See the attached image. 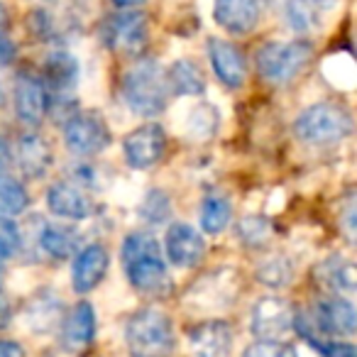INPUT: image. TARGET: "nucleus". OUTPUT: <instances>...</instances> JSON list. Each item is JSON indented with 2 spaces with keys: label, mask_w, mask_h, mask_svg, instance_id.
<instances>
[{
  "label": "nucleus",
  "mask_w": 357,
  "mask_h": 357,
  "mask_svg": "<svg viewBox=\"0 0 357 357\" xmlns=\"http://www.w3.org/2000/svg\"><path fill=\"white\" fill-rule=\"evenodd\" d=\"M125 274L137 291H159L167 284V264L162 259V248L147 233H132L120 248Z\"/></svg>",
  "instance_id": "1"
},
{
  "label": "nucleus",
  "mask_w": 357,
  "mask_h": 357,
  "mask_svg": "<svg viewBox=\"0 0 357 357\" xmlns=\"http://www.w3.org/2000/svg\"><path fill=\"white\" fill-rule=\"evenodd\" d=\"M123 98L128 108L144 118H154L167 108L169 84L164 69L152 59H142L123 76Z\"/></svg>",
  "instance_id": "2"
},
{
  "label": "nucleus",
  "mask_w": 357,
  "mask_h": 357,
  "mask_svg": "<svg viewBox=\"0 0 357 357\" xmlns=\"http://www.w3.org/2000/svg\"><path fill=\"white\" fill-rule=\"evenodd\" d=\"M125 340L132 357H169L174 350L172 318L159 308H142L128 321Z\"/></svg>",
  "instance_id": "3"
},
{
  "label": "nucleus",
  "mask_w": 357,
  "mask_h": 357,
  "mask_svg": "<svg viewBox=\"0 0 357 357\" xmlns=\"http://www.w3.org/2000/svg\"><path fill=\"white\" fill-rule=\"evenodd\" d=\"M294 132L306 144H335L352 132V115L340 103H316L298 113Z\"/></svg>",
  "instance_id": "4"
},
{
  "label": "nucleus",
  "mask_w": 357,
  "mask_h": 357,
  "mask_svg": "<svg viewBox=\"0 0 357 357\" xmlns=\"http://www.w3.org/2000/svg\"><path fill=\"white\" fill-rule=\"evenodd\" d=\"M313 50L308 42H267L257 50L255 61L264 81L284 86L294 81L311 61Z\"/></svg>",
  "instance_id": "5"
},
{
  "label": "nucleus",
  "mask_w": 357,
  "mask_h": 357,
  "mask_svg": "<svg viewBox=\"0 0 357 357\" xmlns=\"http://www.w3.org/2000/svg\"><path fill=\"white\" fill-rule=\"evenodd\" d=\"M105 47L120 54H139L147 45V20L142 13H115L100 27Z\"/></svg>",
  "instance_id": "6"
},
{
  "label": "nucleus",
  "mask_w": 357,
  "mask_h": 357,
  "mask_svg": "<svg viewBox=\"0 0 357 357\" xmlns=\"http://www.w3.org/2000/svg\"><path fill=\"white\" fill-rule=\"evenodd\" d=\"M66 147L79 157H93L110 144V130L103 118L93 113H79L64 125Z\"/></svg>",
  "instance_id": "7"
},
{
  "label": "nucleus",
  "mask_w": 357,
  "mask_h": 357,
  "mask_svg": "<svg viewBox=\"0 0 357 357\" xmlns=\"http://www.w3.org/2000/svg\"><path fill=\"white\" fill-rule=\"evenodd\" d=\"M294 318H296V313H294L291 303L284 301L282 296H267L259 298L252 306L250 328L259 340H277L291 331Z\"/></svg>",
  "instance_id": "8"
},
{
  "label": "nucleus",
  "mask_w": 357,
  "mask_h": 357,
  "mask_svg": "<svg viewBox=\"0 0 357 357\" xmlns=\"http://www.w3.org/2000/svg\"><path fill=\"white\" fill-rule=\"evenodd\" d=\"M164 149H167V135H164L162 125H157V123L139 125V128L132 130L123 142L125 162L132 169L154 167V164L162 159Z\"/></svg>",
  "instance_id": "9"
},
{
  "label": "nucleus",
  "mask_w": 357,
  "mask_h": 357,
  "mask_svg": "<svg viewBox=\"0 0 357 357\" xmlns=\"http://www.w3.org/2000/svg\"><path fill=\"white\" fill-rule=\"evenodd\" d=\"M108 250L103 245L93 243L86 245L84 250L76 252L74 267H71V284H74L76 294H89L98 287L105 279V272H108Z\"/></svg>",
  "instance_id": "10"
},
{
  "label": "nucleus",
  "mask_w": 357,
  "mask_h": 357,
  "mask_svg": "<svg viewBox=\"0 0 357 357\" xmlns=\"http://www.w3.org/2000/svg\"><path fill=\"white\" fill-rule=\"evenodd\" d=\"M189 345L194 357H228L233 347V328L228 321H201L189 331Z\"/></svg>",
  "instance_id": "11"
},
{
  "label": "nucleus",
  "mask_w": 357,
  "mask_h": 357,
  "mask_svg": "<svg viewBox=\"0 0 357 357\" xmlns=\"http://www.w3.org/2000/svg\"><path fill=\"white\" fill-rule=\"evenodd\" d=\"M167 257L176 267H196L204 259L206 243L201 238V233L196 228H191L189 223H174L167 230Z\"/></svg>",
  "instance_id": "12"
},
{
  "label": "nucleus",
  "mask_w": 357,
  "mask_h": 357,
  "mask_svg": "<svg viewBox=\"0 0 357 357\" xmlns=\"http://www.w3.org/2000/svg\"><path fill=\"white\" fill-rule=\"evenodd\" d=\"M208 59L215 76L220 79V84H225L228 89H240L245 84V79H248V61H245V54L235 45H230L225 40H211Z\"/></svg>",
  "instance_id": "13"
},
{
  "label": "nucleus",
  "mask_w": 357,
  "mask_h": 357,
  "mask_svg": "<svg viewBox=\"0 0 357 357\" xmlns=\"http://www.w3.org/2000/svg\"><path fill=\"white\" fill-rule=\"evenodd\" d=\"M15 113L20 118V123L25 125H37L45 120L47 113V91L45 84L40 79L30 74H20L15 81Z\"/></svg>",
  "instance_id": "14"
},
{
  "label": "nucleus",
  "mask_w": 357,
  "mask_h": 357,
  "mask_svg": "<svg viewBox=\"0 0 357 357\" xmlns=\"http://www.w3.org/2000/svg\"><path fill=\"white\" fill-rule=\"evenodd\" d=\"M213 17L230 35H248L259 20V0H215Z\"/></svg>",
  "instance_id": "15"
},
{
  "label": "nucleus",
  "mask_w": 357,
  "mask_h": 357,
  "mask_svg": "<svg viewBox=\"0 0 357 357\" xmlns=\"http://www.w3.org/2000/svg\"><path fill=\"white\" fill-rule=\"evenodd\" d=\"M47 206L54 215L66 220H86L93 211L91 199L69 181H56L47 191Z\"/></svg>",
  "instance_id": "16"
},
{
  "label": "nucleus",
  "mask_w": 357,
  "mask_h": 357,
  "mask_svg": "<svg viewBox=\"0 0 357 357\" xmlns=\"http://www.w3.org/2000/svg\"><path fill=\"white\" fill-rule=\"evenodd\" d=\"M96 335V311L89 301H79L61 321V342L79 352L91 345Z\"/></svg>",
  "instance_id": "17"
},
{
  "label": "nucleus",
  "mask_w": 357,
  "mask_h": 357,
  "mask_svg": "<svg viewBox=\"0 0 357 357\" xmlns=\"http://www.w3.org/2000/svg\"><path fill=\"white\" fill-rule=\"evenodd\" d=\"M316 326L321 328L323 333H333V335H352L355 333V306H352L347 298H328V301H321L316 308V316H313Z\"/></svg>",
  "instance_id": "18"
},
{
  "label": "nucleus",
  "mask_w": 357,
  "mask_h": 357,
  "mask_svg": "<svg viewBox=\"0 0 357 357\" xmlns=\"http://www.w3.org/2000/svg\"><path fill=\"white\" fill-rule=\"evenodd\" d=\"M228 274V269H223V272H213L208 274V277L204 279V282H199L194 289L189 291V301L194 303V306L199 308H223L228 306L230 301H233V272H230V277H225Z\"/></svg>",
  "instance_id": "19"
},
{
  "label": "nucleus",
  "mask_w": 357,
  "mask_h": 357,
  "mask_svg": "<svg viewBox=\"0 0 357 357\" xmlns=\"http://www.w3.org/2000/svg\"><path fill=\"white\" fill-rule=\"evenodd\" d=\"M15 159H17V167H20V172L25 174V176L40 178L52 164V149H50V144L42 137H37V135H25V137H20V142H17Z\"/></svg>",
  "instance_id": "20"
},
{
  "label": "nucleus",
  "mask_w": 357,
  "mask_h": 357,
  "mask_svg": "<svg viewBox=\"0 0 357 357\" xmlns=\"http://www.w3.org/2000/svg\"><path fill=\"white\" fill-rule=\"evenodd\" d=\"M164 74H167L169 91H174V93H178V96H196V93H201L206 86L204 71L191 59H176Z\"/></svg>",
  "instance_id": "21"
},
{
  "label": "nucleus",
  "mask_w": 357,
  "mask_h": 357,
  "mask_svg": "<svg viewBox=\"0 0 357 357\" xmlns=\"http://www.w3.org/2000/svg\"><path fill=\"white\" fill-rule=\"evenodd\" d=\"M318 274H321V282L337 294H352L357 287V269L350 259L331 257L321 264Z\"/></svg>",
  "instance_id": "22"
},
{
  "label": "nucleus",
  "mask_w": 357,
  "mask_h": 357,
  "mask_svg": "<svg viewBox=\"0 0 357 357\" xmlns=\"http://www.w3.org/2000/svg\"><path fill=\"white\" fill-rule=\"evenodd\" d=\"M230 218H233V208L225 196L211 194L201 204V228L208 235H218L228 228Z\"/></svg>",
  "instance_id": "23"
},
{
  "label": "nucleus",
  "mask_w": 357,
  "mask_h": 357,
  "mask_svg": "<svg viewBox=\"0 0 357 357\" xmlns=\"http://www.w3.org/2000/svg\"><path fill=\"white\" fill-rule=\"evenodd\" d=\"M79 235L74 230L64 228V225H47L40 233V245L50 257L64 259L76 255V245H79Z\"/></svg>",
  "instance_id": "24"
},
{
  "label": "nucleus",
  "mask_w": 357,
  "mask_h": 357,
  "mask_svg": "<svg viewBox=\"0 0 357 357\" xmlns=\"http://www.w3.org/2000/svg\"><path fill=\"white\" fill-rule=\"evenodd\" d=\"M76 74H79V66H76L74 56L59 52V54H52L47 61L45 84L54 86V89H69V86H74Z\"/></svg>",
  "instance_id": "25"
},
{
  "label": "nucleus",
  "mask_w": 357,
  "mask_h": 357,
  "mask_svg": "<svg viewBox=\"0 0 357 357\" xmlns=\"http://www.w3.org/2000/svg\"><path fill=\"white\" fill-rule=\"evenodd\" d=\"M27 191L20 181L0 174V215L10 218V215H20L27 208Z\"/></svg>",
  "instance_id": "26"
},
{
  "label": "nucleus",
  "mask_w": 357,
  "mask_h": 357,
  "mask_svg": "<svg viewBox=\"0 0 357 357\" xmlns=\"http://www.w3.org/2000/svg\"><path fill=\"white\" fill-rule=\"evenodd\" d=\"M284 13H287L289 25L296 32H301V35L318 30V13L311 0H287L284 3Z\"/></svg>",
  "instance_id": "27"
},
{
  "label": "nucleus",
  "mask_w": 357,
  "mask_h": 357,
  "mask_svg": "<svg viewBox=\"0 0 357 357\" xmlns=\"http://www.w3.org/2000/svg\"><path fill=\"white\" fill-rule=\"evenodd\" d=\"M257 279L267 287H287L291 282V264L287 257H269L262 262V267L257 269Z\"/></svg>",
  "instance_id": "28"
},
{
  "label": "nucleus",
  "mask_w": 357,
  "mask_h": 357,
  "mask_svg": "<svg viewBox=\"0 0 357 357\" xmlns=\"http://www.w3.org/2000/svg\"><path fill=\"white\" fill-rule=\"evenodd\" d=\"M215 128H218V113H215L211 105L201 103L189 113L186 130H189V135H194V137H201V139L208 137V135L215 132Z\"/></svg>",
  "instance_id": "29"
},
{
  "label": "nucleus",
  "mask_w": 357,
  "mask_h": 357,
  "mask_svg": "<svg viewBox=\"0 0 357 357\" xmlns=\"http://www.w3.org/2000/svg\"><path fill=\"white\" fill-rule=\"evenodd\" d=\"M56 321H59V308H56L54 298H40L27 311V323L35 331H50Z\"/></svg>",
  "instance_id": "30"
},
{
  "label": "nucleus",
  "mask_w": 357,
  "mask_h": 357,
  "mask_svg": "<svg viewBox=\"0 0 357 357\" xmlns=\"http://www.w3.org/2000/svg\"><path fill=\"white\" fill-rule=\"evenodd\" d=\"M269 233H272L269 223L264 218H257V215H248V218H243L238 225L240 240H243L245 245H252V248H259V245L267 243Z\"/></svg>",
  "instance_id": "31"
},
{
  "label": "nucleus",
  "mask_w": 357,
  "mask_h": 357,
  "mask_svg": "<svg viewBox=\"0 0 357 357\" xmlns=\"http://www.w3.org/2000/svg\"><path fill=\"white\" fill-rule=\"evenodd\" d=\"M17 250H20V230L10 218L0 215V257H13Z\"/></svg>",
  "instance_id": "32"
},
{
  "label": "nucleus",
  "mask_w": 357,
  "mask_h": 357,
  "mask_svg": "<svg viewBox=\"0 0 357 357\" xmlns=\"http://www.w3.org/2000/svg\"><path fill=\"white\" fill-rule=\"evenodd\" d=\"M245 357H298L294 347L279 340H257L245 350Z\"/></svg>",
  "instance_id": "33"
},
{
  "label": "nucleus",
  "mask_w": 357,
  "mask_h": 357,
  "mask_svg": "<svg viewBox=\"0 0 357 357\" xmlns=\"http://www.w3.org/2000/svg\"><path fill=\"white\" fill-rule=\"evenodd\" d=\"M142 215L149 223H162V220H167V215H169L167 196L159 194V191H152L142 204Z\"/></svg>",
  "instance_id": "34"
},
{
  "label": "nucleus",
  "mask_w": 357,
  "mask_h": 357,
  "mask_svg": "<svg viewBox=\"0 0 357 357\" xmlns=\"http://www.w3.org/2000/svg\"><path fill=\"white\" fill-rule=\"evenodd\" d=\"M316 350H321L323 357H357L355 345L350 342H316Z\"/></svg>",
  "instance_id": "35"
},
{
  "label": "nucleus",
  "mask_w": 357,
  "mask_h": 357,
  "mask_svg": "<svg viewBox=\"0 0 357 357\" xmlns=\"http://www.w3.org/2000/svg\"><path fill=\"white\" fill-rule=\"evenodd\" d=\"M13 59H15V47H13L10 40H8L6 32H0V66L10 64Z\"/></svg>",
  "instance_id": "36"
},
{
  "label": "nucleus",
  "mask_w": 357,
  "mask_h": 357,
  "mask_svg": "<svg viewBox=\"0 0 357 357\" xmlns=\"http://www.w3.org/2000/svg\"><path fill=\"white\" fill-rule=\"evenodd\" d=\"M0 357H25V350L15 340H0Z\"/></svg>",
  "instance_id": "37"
},
{
  "label": "nucleus",
  "mask_w": 357,
  "mask_h": 357,
  "mask_svg": "<svg viewBox=\"0 0 357 357\" xmlns=\"http://www.w3.org/2000/svg\"><path fill=\"white\" fill-rule=\"evenodd\" d=\"M10 323V301H8V294L0 287V331Z\"/></svg>",
  "instance_id": "38"
},
{
  "label": "nucleus",
  "mask_w": 357,
  "mask_h": 357,
  "mask_svg": "<svg viewBox=\"0 0 357 357\" xmlns=\"http://www.w3.org/2000/svg\"><path fill=\"white\" fill-rule=\"evenodd\" d=\"M8 164H10V149H8V144L0 137V172H6Z\"/></svg>",
  "instance_id": "39"
},
{
  "label": "nucleus",
  "mask_w": 357,
  "mask_h": 357,
  "mask_svg": "<svg viewBox=\"0 0 357 357\" xmlns=\"http://www.w3.org/2000/svg\"><path fill=\"white\" fill-rule=\"evenodd\" d=\"M113 3H115L118 8H123V10H128V8L139 6V3H144V0H113Z\"/></svg>",
  "instance_id": "40"
},
{
  "label": "nucleus",
  "mask_w": 357,
  "mask_h": 357,
  "mask_svg": "<svg viewBox=\"0 0 357 357\" xmlns=\"http://www.w3.org/2000/svg\"><path fill=\"white\" fill-rule=\"evenodd\" d=\"M6 27H8V10L0 6V32H6Z\"/></svg>",
  "instance_id": "41"
},
{
  "label": "nucleus",
  "mask_w": 357,
  "mask_h": 357,
  "mask_svg": "<svg viewBox=\"0 0 357 357\" xmlns=\"http://www.w3.org/2000/svg\"><path fill=\"white\" fill-rule=\"evenodd\" d=\"M313 6H318V8H333L337 3V0H311Z\"/></svg>",
  "instance_id": "42"
},
{
  "label": "nucleus",
  "mask_w": 357,
  "mask_h": 357,
  "mask_svg": "<svg viewBox=\"0 0 357 357\" xmlns=\"http://www.w3.org/2000/svg\"><path fill=\"white\" fill-rule=\"evenodd\" d=\"M0 105H3V89H0Z\"/></svg>",
  "instance_id": "43"
},
{
  "label": "nucleus",
  "mask_w": 357,
  "mask_h": 357,
  "mask_svg": "<svg viewBox=\"0 0 357 357\" xmlns=\"http://www.w3.org/2000/svg\"><path fill=\"white\" fill-rule=\"evenodd\" d=\"M3 262H6V259H3V257H0V269H3Z\"/></svg>",
  "instance_id": "44"
}]
</instances>
